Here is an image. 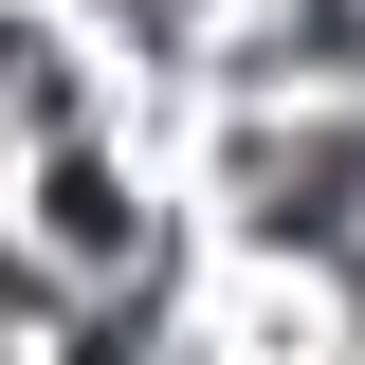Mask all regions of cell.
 <instances>
[{
  "instance_id": "obj_1",
  "label": "cell",
  "mask_w": 365,
  "mask_h": 365,
  "mask_svg": "<svg viewBox=\"0 0 365 365\" xmlns=\"http://www.w3.org/2000/svg\"><path fill=\"white\" fill-rule=\"evenodd\" d=\"M91 365H128V347H91Z\"/></svg>"
}]
</instances>
